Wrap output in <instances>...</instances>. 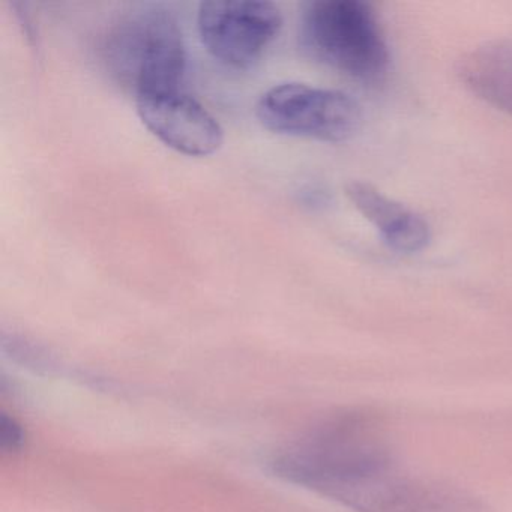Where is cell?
<instances>
[{"instance_id": "7", "label": "cell", "mask_w": 512, "mask_h": 512, "mask_svg": "<svg viewBox=\"0 0 512 512\" xmlns=\"http://www.w3.org/2000/svg\"><path fill=\"white\" fill-rule=\"evenodd\" d=\"M137 113L164 145L188 157H208L223 145L220 122L182 91L140 95Z\"/></svg>"}, {"instance_id": "2", "label": "cell", "mask_w": 512, "mask_h": 512, "mask_svg": "<svg viewBox=\"0 0 512 512\" xmlns=\"http://www.w3.org/2000/svg\"><path fill=\"white\" fill-rule=\"evenodd\" d=\"M107 70L134 95L181 91L187 47L178 20L161 7H145L112 26L103 46Z\"/></svg>"}, {"instance_id": "5", "label": "cell", "mask_w": 512, "mask_h": 512, "mask_svg": "<svg viewBox=\"0 0 512 512\" xmlns=\"http://www.w3.org/2000/svg\"><path fill=\"white\" fill-rule=\"evenodd\" d=\"M200 40L227 67L247 70L283 28L280 8L262 0H209L197 14Z\"/></svg>"}, {"instance_id": "9", "label": "cell", "mask_w": 512, "mask_h": 512, "mask_svg": "<svg viewBox=\"0 0 512 512\" xmlns=\"http://www.w3.org/2000/svg\"><path fill=\"white\" fill-rule=\"evenodd\" d=\"M461 83L494 109L512 116V40H493L470 50L457 68Z\"/></svg>"}, {"instance_id": "3", "label": "cell", "mask_w": 512, "mask_h": 512, "mask_svg": "<svg viewBox=\"0 0 512 512\" xmlns=\"http://www.w3.org/2000/svg\"><path fill=\"white\" fill-rule=\"evenodd\" d=\"M301 43L314 59L359 82H382L391 64L379 17L362 0L310 2L301 17Z\"/></svg>"}, {"instance_id": "8", "label": "cell", "mask_w": 512, "mask_h": 512, "mask_svg": "<svg viewBox=\"0 0 512 512\" xmlns=\"http://www.w3.org/2000/svg\"><path fill=\"white\" fill-rule=\"evenodd\" d=\"M346 194L359 214L373 224L383 241L398 253H418L430 244L431 230L427 221L412 209L395 202L385 193L368 184L353 181Z\"/></svg>"}, {"instance_id": "6", "label": "cell", "mask_w": 512, "mask_h": 512, "mask_svg": "<svg viewBox=\"0 0 512 512\" xmlns=\"http://www.w3.org/2000/svg\"><path fill=\"white\" fill-rule=\"evenodd\" d=\"M341 505L353 512H491L487 503L470 491L401 472L397 464L350 491Z\"/></svg>"}, {"instance_id": "4", "label": "cell", "mask_w": 512, "mask_h": 512, "mask_svg": "<svg viewBox=\"0 0 512 512\" xmlns=\"http://www.w3.org/2000/svg\"><path fill=\"white\" fill-rule=\"evenodd\" d=\"M256 116L272 133L338 143L352 139L362 125V110L353 98L334 89L283 83L257 101Z\"/></svg>"}, {"instance_id": "1", "label": "cell", "mask_w": 512, "mask_h": 512, "mask_svg": "<svg viewBox=\"0 0 512 512\" xmlns=\"http://www.w3.org/2000/svg\"><path fill=\"white\" fill-rule=\"evenodd\" d=\"M268 464L278 478L340 503L395 460L379 419L367 410L346 409L281 445Z\"/></svg>"}, {"instance_id": "10", "label": "cell", "mask_w": 512, "mask_h": 512, "mask_svg": "<svg viewBox=\"0 0 512 512\" xmlns=\"http://www.w3.org/2000/svg\"><path fill=\"white\" fill-rule=\"evenodd\" d=\"M26 433L22 424L8 413H2L0 418V448L4 454H16L25 446Z\"/></svg>"}]
</instances>
